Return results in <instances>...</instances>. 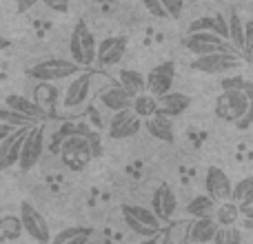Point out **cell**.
<instances>
[{
  "instance_id": "1",
  "label": "cell",
  "mask_w": 253,
  "mask_h": 244,
  "mask_svg": "<svg viewBox=\"0 0 253 244\" xmlns=\"http://www.w3.org/2000/svg\"><path fill=\"white\" fill-rule=\"evenodd\" d=\"M58 153H60L62 164L69 171L78 173V171H84L89 166V162L93 160V149L91 142L84 133H71L58 144Z\"/></svg>"
},
{
  "instance_id": "2",
  "label": "cell",
  "mask_w": 253,
  "mask_h": 244,
  "mask_svg": "<svg viewBox=\"0 0 253 244\" xmlns=\"http://www.w3.org/2000/svg\"><path fill=\"white\" fill-rule=\"evenodd\" d=\"M87 67L78 65L76 60H65V58H47V60H40L36 65H31L29 69L25 71L31 80L40 82H58V80H69L74 78L76 74H80Z\"/></svg>"
},
{
  "instance_id": "3",
  "label": "cell",
  "mask_w": 253,
  "mask_h": 244,
  "mask_svg": "<svg viewBox=\"0 0 253 244\" xmlns=\"http://www.w3.org/2000/svg\"><path fill=\"white\" fill-rule=\"evenodd\" d=\"M93 78H96V74L89 69H83L74 78H69L65 93H62L65 111H80L89 105V100L93 96Z\"/></svg>"
},
{
  "instance_id": "4",
  "label": "cell",
  "mask_w": 253,
  "mask_h": 244,
  "mask_svg": "<svg viewBox=\"0 0 253 244\" xmlns=\"http://www.w3.org/2000/svg\"><path fill=\"white\" fill-rule=\"evenodd\" d=\"M69 56L71 60H76L83 67H93L96 65V56H98V42L93 38L91 29L84 25V20H78L71 31L69 38Z\"/></svg>"
},
{
  "instance_id": "5",
  "label": "cell",
  "mask_w": 253,
  "mask_h": 244,
  "mask_svg": "<svg viewBox=\"0 0 253 244\" xmlns=\"http://www.w3.org/2000/svg\"><path fill=\"white\" fill-rule=\"evenodd\" d=\"M251 107V98L247 96L245 89H222L218 98H215V116L222 122H233L245 118V114Z\"/></svg>"
},
{
  "instance_id": "6",
  "label": "cell",
  "mask_w": 253,
  "mask_h": 244,
  "mask_svg": "<svg viewBox=\"0 0 253 244\" xmlns=\"http://www.w3.org/2000/svg\"><path fill=\"white\" fill-rule=\"evenodd\" d=\"M242 62H245V56H240L238 51H213V53H205V56H193L189 67L193 71H198V74L218 76L238 69Z\"/></svg>"
},
{
  "instance_id": "7",
  "label": "cell",
  "mask_w": 253,
  "mask_h": 244,
  "mask_svg": "<svg viewBox=\"0 0 253 244\" xmlns=\"http://www.w3.org/2000/svg\"><path fill=\"white\" fill-rule=\"evenodd\" d=\"M182 47L191 56H205V53L213 51H236L231 40L220 34H213V31H189L182 38Z\"/></svg>"
},
{
  "instance_id": "8",
  "label": "cell",
  "mask_w": 253,
  "mask_h": 244,
  "mask_svg": "<svg viewBox=\"0 0 253 244\" xmlns=\"http://www.w3.org/2000/svg\"><path fill=\"white\" fill-rule=\"evenodd\" d=\"M42 153H44V122H38V124L31 126L25 138L20 160H18V169H20L22 173L31 171L40 162Z\"/></svg>"
},
{
  "instance_id": "9",
  "label": "cell",
  "mask_w": 253,
  "mask_h": 244,
  "mask_svg": "<svg viewBox=\"0 0 253 244\" xmlns=\"http://www.w3.org/2000/svg\"><path fill=\"white\" fill-rule=\"evenodd\" d=\"M20 220L22 227H25V236L34 242H51V233H49V224L42 218L38 209L31 204L29 200L20 202Z\"/></svg>"
},
{
  "instance_id": "10",
  "label": "cell",
  "mask_w": 253,
  "mask_h": 244,
  "mask_svg": "<svg viewBox=\"0 0 253 244\" xmlns=\"http://www.w3.org/2000/svg\"><path fill=\"white\" fill-rule=\"evenodd\" d=\"M31 126L34 124L18 126L16 131H11V133L2 140V144H0V171L18 166V160H20V153H22V144H25V138Z\"/></svg>"
},
{
  "instance_id": "11",
  "label": "cell",
  "mask_w": 253,
  "mask_h": 244,
  "mask_svg": "<svg viewBox=\"0 0 253 244\" xmlns=\"http://www.w3.org/2000/svg\"><path fill=\"white\" fill-rule=\"evenodd\" d=\"M142 129V118L135 114L133 109H123V111H116L109 120V138L114 140H126V138H133L138 131Z\"/></svg>"
},
{
  "instance_id": "12",
  "label": "cell",
  "mask_w": 253,
  "mask_h": 244,
  "mask_svg": "<svg viewBox=\"0 0 253 244\" xmlns=\"http://www.w3.org/2000/svg\"><path fill=\"white\" fill-rule=\"evenodd\" d=\"M126 36H109V38L98 42V56H96V65L98 67H116L120 65V60L126 53Z\"/></svg>"
},
{
  "instance_id": "13",
  "label": "cell",
  "mask_w": 253,
  "mask_h": 244,
  "mask_svg": "<svg viewBox=\"0 0 253 244\" xmlns=\"http://www.w3.org/2000/svg\"><path fill=\"white\" fill-rule=\"evenodd\" d=\"M205 189L213 200L224 202V200H231L233 198V182L231 178L227 175V171L220 169V166H209L205 175Z\"/></svg>"
},
{
  "instance_id": "14",
  "label": "cell",
  "mask_w": 253,
  "mask_h": 244,
  "mask_svg": "<svg viewBox=\"0 0 253 244\" xmlns=\"http://www.w3.org/2000/svg\"><path fill=\"white\" fill-rule=\"evenodd\" d=\"M175 80V65L173 62H162V65L153 67L147 74V91H151L153 96L160 98L162 93L173 89Z\"/></svg>"
},
{
  "instance_id": "15",
  "label": "cell",
  "mask_w": 253,
  "mask_h": 244,
  "mask_svg": "<svg viewBox=\"0 0 253 244\" xmlns=\"http://www.w3.org/2000/svg\"><path fill=\"white\" fill-rule=\"evenodd\" d=\"M151 209L156 211L165 222L173 218L175 211H178V198H175L171 184H167V182L158 184V189L153 191V196H151Z\"/></svg>"
},
{
  "instance_id": "16",
  "label": "cell",
  "mask_w": 253,
  "mask_h": 244,
  "mask_svg": "<svg viewBox=\"0 0 253 244\" xmlns=\"http://www.w3.org/2000/svg\"><path fill=\"white\" fill-rule=\"evenodd\" d=\"M98 98H100L102 107H105V109H109L111 114L123 111V109H129V107L133 105V96H131V93L126 91L120 82L118 84H107L105 89H100Z\"/></svg>"
},
{
  "instance_id": "17",
  "label": "cell",
  "mask_w": 253,
  "mask_h": 244,
  "mask_svg": "<svg viewBox=\"0 0 253 244\" xmlns=\"http://www.w3.org/2000/svg\"><path fill=\"white\" fill-rule=\"evenodd\" d=\"M218 229H220V222L213 215H209V218H193V222L187 224V242H196V244L213 242Z\"/></svg>"
},
{
  "instance_id": "18",
  "label": "cell",
  "mask_w": 253,
  "mask_h": 244,
  "mask_svg": "<svg viewBox=\"0 0 253 244\" xmlns=\"http://www.w3.org/2000/svg\"><path fill=\"white\" fill-rule=\"evenodd\" d=\"M144 129L149 131L151 138L162 140V142H167V144H173V140H175L173 118L167 116V114H162V111H158V114H153L151 118L144 120Z\"/></svg>"
},
{
  "instance_id": "19",
  "label": "cell",
  "mask_w": 253,
  "mask_h": 244,
  "mask_svg": "<svg viewBox=\"0 0 253 244\" xmlns=\"http://www.w3.org/2000/svg\"><path fill=\"white\" fill-rule=\"evenodd\" d=\"M158 105H160V111L167 116H171V118H178V116H182L184 111L191 107V96H187V93L182 91H167L162 93L160 98H158Z\"/></svg>"
},
{
  "instance_id": "20",
  "label": "cell",
  "mask_w": 253,
  "mask_h": 244,
  "mask_svg": "<svg viewBox=\"0 0 253 244\" xmlns=\"http://www.w3.org/2000/svg\"><path fill=\"white\" fill-rule=\"evenodd\" d=\"M189 31H213L224 38H229V20L222 13H211V16H200L193 22H189Z\"/></svg>"
},
{
  "instance_id": "21",
  "label": "cell",
  "mask_w": 253,
  "mask_h": 244,
  "mask_svg": "<svg viewBox=\"0 0 253 244\" xmlns=\"http://www.w3.org/2000/svg\"><path fill=\"white\" fill-rule=\"evenodd\" d=\"M220 202L213 200L209 193H202V196H196L187 202L184 211H187L189 218H209V215H215V209H218Z\"/></svg>"
},
{
  "instance_id": "22",
  "label": "cell",
  "mask_w": 253,
  "mask_h": 244,
  "mask_svg": "<svg viewBox=\"0 0 253 244\" xmlns=\"http://www.w3.org/2000/svg\"><path fill=\"white\" fill-rule=\"evenodd\" d=\"M4 105L11 107V109H16V111H20V114H25V116H31V118H36V120H42V118L49 116L36 100L31 102L29 98L18 96V93H9V96L4 98Z\"/></svg>"
},
{
  "instance_id": "23",
  "label": "cell",
  "mask_w": 253,
  "mask_h": 244,
  "mask_svg": "<svg viewBox=\"0 0 253 244\" xmlns=\"http://www.w3.org/2000/svg\"><path fill=\"white\" fill-rule=\"evenodd\" d=\"M34 100L38 102L49 116H51L53 107L58 105V87L53 82H44V80H40V82L34 87Z\"/></svg>"
},
{
  "instance_id": "24",
  "label": "cell",
  "mask_w": 253,
  "mask_h": 244,
  "mask_svg": "<svg viewBox=\"0 0 253 244\" xmlns=\"http://www.w3.org/2000/svg\"><path fill=\"white\" fill-rule=\"evenodd\" d=\"M120 211H123V215H131V218H135L138 222H144L156 229H162V222H165L153 209H147V206H140V204H123Z\"/></svg>"
},
{
  "instance_id": "25",
  "label": "cell",
  "mask_w": 253,
  "mask_h": 244,
  "mask_svg": "<svg viewBox=\"0 0 253 244\" xmlns=\"http://www.w3.org/2000/svg\"><path fill=\"white\" fill-rule=\"evenodd\" d=\"M118 82L123 84L131 96H138V93L147 91V76L140 74L138 69H120Z\"/></svg>"
},
{
  "instance_id": "26",
  "label": "cell",
  "mask_w": 253,
  "mask_h": 244,
  "mask_svg": "<svg viewBox=\"0 0 253 244\" xmlns=\"http://www.w3.org/2000/svg\"><path fill=\"white\" fill-rule=\"evenodd\" d=\"M93 236L91 227H67L51 238L53 244H83Z\"/></svg>"
},
{
  "instance_id": "27",
  "label": "cell",
  "mask_w": 253,
  "mask_h": 244,
  "mask_svg": "<svg viewBox=\"0 0 253 244\" xmlns=\"http://www.w3.org/2000/svg\"><path fill=\"white\" fill-rule=\"evenodd\" d=\"M213 218L220 222V227H231V224H238V220L242 218V206L238 204L236 200H224V202H220L218 204Z\"/></svg>"
},
{
  "instance_id": "28",
  "label": "cell",
  "mask_w": 253,
  "mask_h": 244,
  "mask_svg": "<svg viewBox=\"0 0 253 244\" xmlns=\"http://www.w3.org/2000/svg\"><path fill=\"white\" fill-rule=\"evenodd\" d=\"M131 109H133L142 120L151 118L153 114H158V111H160V105H158V96H153L151 91L138 93V96H133V105H131Z\"/></svg>"
},
{
  "instance_id": "29",
  "label": "cell",
  "mask_w": 253,
  "mask_h": 244,
  "mask_svg": "<svg viewBox=\"0 0 253 244\" xmlns=\"http://www.w3.org/2000/svg\"><path fill=\"white\" fill-rule=\"evenodd\" d=\"M229 40H231L233 49L240 56H245V22H242L240 13L236 11L229 16Z\"/></svg>"
},
{
  "instance_id": "30",
  "label": "cell",
  "mask_w": 253,
  "mask_h": 244,
  "mask_svg": "<svg viewBox=\"0 0 253 244\" xmlns=\"http://www.w3.org/2000/svg\"><path fill=\"white\" fill-rule=\"evenodd\" d=\"M25 233L20 215L13 218V215H0V240H20V236Z\"/></svg>"
},
{
  "instance_id": "31",
  "label": "cell",
  "mask_w": 253,
  "mask_h": 244,
  "mask_svg": "<svg viewBox=\"0 0 253 244\" xmlns=\"http://www.w3.org/2000/svg\"><path fill=\"white\" fill-rule=\"evenodd\" d=\"M240 206H249L253 204V175H245L242 180H238L233 184V198Z\"/></svg>"
},
{
  "instance_id": "32",
  "label": "cell",
  "mask_w": 253,
  "mask_h": 244,
  "mask_svg": "<svg viewBox=\"0 0 253 244\" xmlns=\"http://www.w3.org/2000/svg\"><path fill=\"white\" fill-rule=\"evenodd\" d=\"M123 218H125L126 227H129L138 238H144V240H149V238H158V233L162 231V229H156V227H149V224H144V222H138V220L131 218V215H123Z\"/></svg>"
},
{
  "instance_id": "33",
  "label": "cell",
  "mask_w": 253,
  "mask_h": 244,
  "mask_svg": "<svg viewBox=\"0 0 253 244\" xmlns=\"http://www.w3.org/2000/svg\"><path fill=\"white\" fill-rule=\"evenodd\" d=\"M0 120H2V122H9V124H13V126L36 124V118H31V116L20 114V111L11 109V107H4V109H0Z\"/></svg>"
},
{
  "instance_id": "34",
  "label": "cell",
  "mask_w": 253,
  "mask_h": 244,
  "mask_svg": "<svg viewBox=\"0 0 253 244\" xmlns=\"http://www.w3.org/2000/svg\"><path fill=\"white\" fill-rule=\"evenodd\" d=\"M213 242L215 244H238V242H242V231L236 224H231V227H220Z\"/></svg>"
},
{
  "instance_id": "35",
  "label": "cell",
  "mask_w": 253,
  "mask_h": 244,
  "mask_svg": "<svg viewBox=\"0 0 253 244\" xmlns=\"http://www.w3.org/2000/svg\"><path fill=\"white\" fill-rule=\"evenodd\" d=\"M245 60L253 62V18L245 22Z\"/></svg>"
},
{
  "instance_id": "36",
  "label": "cell",
  "mask_w": 253,
  "mask_h": 244,
  "mask_svg": "<svg viewBox=\"0 0 253 244\" xmlns=\"http://www.w3.org/2000/svg\"><path fill=\"white\" fill-rule=\"evenodd\" d=\"M140 2L147 7V11L151 13V16H156V18H169V13H167L162 0H140Z\"/></svg>"
},
{
  "instance_id": "37",
  "label": "cell",
  "mask_w": 253,
  "mask_h": 244,
  "mask_svg": "<svg viewBox=\"0 0 253 244\" xmlns=\"http://www.w3.org/2000/svg\"><path fill=\"white\" fill-rule=\"evenodd\" d=\"M184 2H187V0H162V4H165L169 18H178L184 9Z\"/></svg>"
},
{
  "instance_id": "38",
  "label": "cell",
  "mask_w": 253,
  "mask_h": 244,
  "mask_svg": "<svg viewBox=\"0 0 253 244\" xmlns=\"http://www.w3.org/2000/svg\"><path fill=\"white\" fill-rule=\"evenodd\" d=\"M89 138V142H91V149H93V156L100 158L102 156V140H100V133H98L96 129H91L89 133H84Z\"/></svg>"
},
{
  "instance_id": "39",
  "label": "cell",
  "mask_w": 253,
  "mask_h": 244,
  "mask_svg": "<svg viewBox=\"0 0 253 244\" xmlns=\"http://www.w3.org/2000/svg\"><path fill=\"white\" fill-rule=\"evenodd\" d=\"M44 7L51 9L56 13H67L69 11V0H42Z\"/></svg>"
},
{
  "instance_id": "40",
  "label": "cell",
  "mask_w": 253,
  "mask_h": 244,
  "mask_svg": "<svg viewBox=\"0 0 253 244\" xmlns=\"http://www.w3.org/2000/svg\"><path fill=\"white\" fill-rule=\"evenodd\" d=\"M245 84H247V78L236 76V78H224L220 82V89H245Z\"/></svg>"
},
{
  "instance_id": "41",
  "label": "cell",
  "mask_w": 253,
  "mask_h": 244,
  "mask_svg": "<svg viewBox=\"0 0 253 244\" xmlns=\"http://www.w3.org/2000/svg\"><path fill=\"white\" fill-rule=\"evenodd\" d=\"M242 224L247 229H253V204L242 206Z\"/></svg>"
},
{
  "instance_id": "42",
  "label": "cell",
  "mask_w": 253,
  "mask_h": 244,
  "mask_svg": "<svg viewBox=\"0 0 253 244\" xmlns=\"http://www.w3.org/2000/svg\"><path fill=\"white\" fill-rule=\"evenodd\" d=\"M16 129H18V126H13V124H9V122H2V120H0V144H2V140L7 138L11 131H16Z\"/></svg>"
},
{
  "instance_id": "43",
  "label": "cell",
  "mask_w": 253,
  "mask_h": 244,
  "mask_svg": "<svg viewBox=\"0 0 253 244\" xmlns=\"http://www.w3.org/2000/svg\"><path fill=\"white\" fill-rule=\"evenodd\" d=\"M38 2H42V0H16L18 11H29V9H31V7H36Z\"/></svg>"
},
{
  "instance_id": "44",
  "label": "cell",
  "mask_w": 253,
  "mask_h": 244,
  "mask_svg": "<svg viewBox=\"0 0 253 244\" xmlns=\"http://www.w3.org/2000/svg\"><path fill=\"white\" fill-rule=\"evenodd\" d=\"M9 44H11V42H9V38H4V36L0 34V51H4V49H9Z\"/></svg>"
},
{
  "instance_id": "45",
  "label": "cell",
  "mask_w": 253,
  "mask_h": 244,
  "mask_svg": "<svg viewBox=\"0 0 253 244\" xmlns=\"http://www.w3.org/2000/svg\"><path fill=\"white\" fill-rule=\"evenodd\" d=\"M191 2H196V0H191Z\"/></svg>"
}]
</instances>
